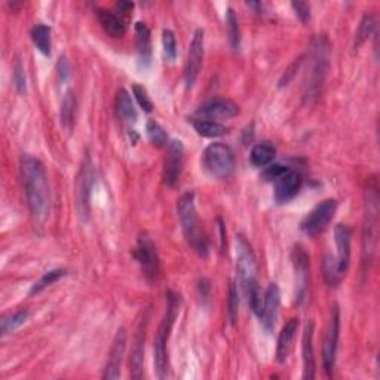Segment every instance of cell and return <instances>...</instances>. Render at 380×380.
<instances>
[{"instance_id": "cell-1", "label": "cell", "mask_w": 380, "mask_h": 380, "mask_svg": "<svg viewBox=\"0 0 380 380\" xmlns=\"http://www.w3.org/2000/svg\"><path fill=\"white\" fill-rule=\"evenodd\" d=\"M21 178L27 197V205L35 223L42 224L50 214V185L43 163L30 155H24L20 162Z\"/></svg>"}, {"instance_id": "cell-2", "label": "cell", "mask_w": 380, "mask_h": 380, "mask_svg": "<svg viewBox=\"0 0 380 380\" xmlns=\"http://www.w3.org/2000/svg\"><path fill=\"white\" fill-rule=\"evenodd\" d=\"M181 299L180 294L170 292L168 297H166V312L162 319V323L158 327V331L155 334L154 340V361L155 369L159 379L168 377L170 372V362H168V340L171 336V330L174 327V323L177 319V315L180 312Z\"/></svg>"}, {"instance_id": "cell-3", "label": "cell", "mask_w": 380, "mask_h": 380, "mask_svg": "<svg viewBox=\"0 0 380 380\" xmlns=\"http://www.w3.org/2000/svg\"><path fill=\"white\" fill-rule=\"evenodd\" d=\"M177 211L181 223V229H183V234L189 242V246L200 255H207L208 241L202 234V229L200 226L193 192H186L185 195H181L177 204Z\"/></svg>"}, {"instance_id": "cell-4", "label": "cell", "mask_w": 380, "mask_h": 380, "mask_svg": "<svg viewBox=\"0 0 380 380\" xmlns=\"http://www.w3.org/2000/svg\"><path fill=\"white\" fill-rule=\"evenodd\" d=\"M236 251V273L238 285L241 287L242 294L247 296L254 285H257V262L250 242L238 235L235 239Z\"/></svg>"}, {"instance_id": "cell-5", "label": "cell", "mask_w": 380, "mask_h": 380, "mask_svg": "<svg viewBox=\"0 0 380 380\" xmlns=\"http://www.w3.org/2000/svg\"><path fill=\"white\" fill-rule=\"evenodd\" d=\"M202 165L211 177L227 178L235 170V155L229 146L212 143L204 151Z\"/></svg>"}, {"instance_id": "cell-6", "label": "cell", "mask_w": 380, "mask_h": 380, "mask_svg": "<svg viewBox=\"0 0 380 380\" xmlns=\"http://www.w3.org/2000/svg\"><path fill=\"white\" fill-rule=\"evenodd\" d=\"M377 212H379L377 188L369 186L367 212H366V220H364V231H362L364 265H369L373 260L374 246H376V231H377Z\"/></svg>"}, {"instance_id": "cell-7", "label": "cell", "mask_w": 380, "mask_h": 380, "mask_svg": "<svg viewBox=\"0 0 380 380\" xmlns=\"http://www.w3.org/2000/svg\"><path fill=\"white\" fill-rule=\"evenodd\" d=\"M313 67L309 76V82L306 85V100L312 101L318 97L319 89L323 86L328 69V43L326 38H318L313 42Z\"/></svg>"}, {"instance_id": "cell-8", "label": "cell", "mask_w": 380, "mask_h": 380, "mask_svg": "<svg viewBox=\"0 0 380 380\" xmlns=\"http://www.w3.org/2000/svg\"><path fill=\"white\" fill-rule=\"evenodd\" d=\"M339 207V202L336 200H326L319 202L309 214L303 219L300 229L301 232L308 236H316L321 232H324L331 220L334 219Z\"/></svg>"}, {"instance_id": "cell-9", "label": "cell", "mask_w": 380, "mask_h": 380, "mask_svg": "<svg viewBox=\"0 0 380 380\" xmlns=\"http://www.w3.org/2000/svg\"><path fill=\"white\" fill-rule=\"evenodd\" d=\"M134 257L140 265L144 278L149 282H156L159 277V255L154 241L149 235L142 234L134 248Z\"/></svg>"}, {"instance_id": "cell-10", "label": "cell", "mask_w": 380, "mask_h": 380, "mask_svg": "<svg viewBox=\"0 0 380 380\" xmlns=\"http://www.w3.org/2000/svg\"><path fill=\"white\" fill-rule=\"evenodd\" d=\"M339 336H340V312L338 306L331 308L330 323L324 340V369L328 376H331L334 366H336V355H338V346H339Z\"/></svg>"}, {"instance_id": "cell-11", "label": "cell", "mask_w": 380, "mask_h": 380, "mask_svg": "<svg viewBox=\"0 0 380 380\" xmlns=\"http://www.w3.org/2000/svg\"><path fill=\"white\" fill-rule=\"evenodd\" d=\"M185 146L180 140H173L168 144L166 156L163 162V181L166 186L175 188L180 181L181 171H183Z\"/></svg>"}, {"instance_id": "cell-12", "label": "cell", "mask_w": 380, "mask_h": 380, "mask_svg": "<svg viewBox=\"0 0 380 380\" xmlns=\"http://www.w3.org/2000/svg\"><path fill=\"white\" fill-rule=\"evenodd\" d=\"M204 40H205V33L202 28H197L193 33V39L190 42L189 52H188V62H186V69H185V82L186 88H192L200 76L201 67H202V59H204Z\"/></svg>"}, {"instance_id": "cell-13", "label": "cell", "mask_w": 380, "mask_h": 380, "mask_svg": "<svg viewBox=\"0 0 380 380\" xmlns=\"http://www.w3.org/2000/svg\"><path fill=\"white\" fill-rule=\"evenodd\" d=\"M93 186H94L93 163H91L89 156H86L78 175V185H76V196H78V204L76 205H78V211L82 220H86L89 217V197Z\"/></svg>"}, {"instance_id": "cell-14", "label": "cell", "mask_w": 380, "mask_h": 380, "mask_svg": "<svg viewBox=\"0 0 380 380\" xmlns=\"http://www.w3.org/2000/svg\"><path fill=\"white\" fill-rule=\"evenodd\" d=\"M127 340H128L127 330L124 327H120L115 334V339H113V343L110 347L108 364H105L103 379L120 377V367H122L124 355L127 351Z\"/></svg>"}, {"instance_id": "cell-15", "label": "cell", "mask_w": 380, "mask_h": 380, "mask_svg": "<svg viewBox=\"0 0 380 380\" xmlns=\"http://www.w3.org/2000/svg\"><path fill=\"white\" fill-rule=\"evenodd\" d=\"M239 113L238 105L227 98H216L205 103L201 105L196 112V116L200 119H209V120H224V119H232Z\"/></svg>"}, {"instance_id": "cell-16", "label": "cell", "mask_w": 380, "mask_h": 380, "mask_svg": "<svg viewBox=\"0 0 380 380\" xmlns=\"http://www.w3.org/2000/svg\"><path fill=\"white\" fill-rule=\"evenodd\" d=\"M281 308V293L277 284H269L263 297V312H262V324L266 333L275 330Z\"/></svg>"}, {"instance_id": "cell-17", "label": "cell", "mask_w": 380, "mask_h": 380, "mask_svg": "<svg viewBox=\"0 0 380 380\" xmlns=\"http://www.w3.org/2000/svg\"><path fill=\"white\" fill-rule=\"evenodd\" d=\"M146 327L147 319L143 318V321L139 323L135 330V338L131 352V377L132 379H142L143 369H144V343H146Z\"/></svg>"}, {"instance_id": "cell-18", "label": "cell", "mask_w": 380, "mask_h": 380, "mask_svg": "<svg viewBox=\"0 0 380 380\" xmlns=\"http://www.w3.org/2000/svg\"><path fill=\"white\" fill-rule=\"evenodd\" d=\"M301 188V177L299 173L288 168L280 178L275 180V200L278 204L292 201Z\"/></svg>"}, {"instance_id": "cell-19", "label": "cell", "mask_w": 380, "mask_h": 380, "mask_svg": "<svg viewBox=\"0 0 380 380\" xmlns=\"http://www.w3.org/2000/svg\"><path fill=\"white\" fill-rule=\"evenodd\" d=\"M351 236L352 232L347 224L340 223L334 229V239H336L338 247V266L343 275L349 267V263H351Z\"/></svg>"}, {"instance_id": "cell-20", "label": "cell", "mask_w": 380, "mask_h": 380, "mask_svg": "<svg viewBox=\"0 0 380 380\" xmlns=\"http://www.w3.org/2000/svg\"><path fill=\"white\" fill-rule=\"evenodd\" d=\"M293 265L296 270V287H297V300H303L308 293L309 284V257L300 247L293 251Z\"/></svg>"}, {"instance_id": "cell-21", "label": "cell", "mask_w": 380, "mask_h": 380, "mask_svg": "<svg viewBox=\"0 0 380 380\" xmlns=\"http://www.w3.org/2000/svg\"><path fill=\"white\" fill-rule=\"evenodd\" d=\"M313 321H308L303 331L301 354H303V379L312 380L315 377V357H313Z\"/></svg>"}, {"instance_id": "cell-22", "label": "cell", "mask_w": 380, "mask_h": 380, "mask_svg": "<svg viewBox=\"0 0 380 380\" xmlns=\"http://www.w3.org/2000/svg\"><path fill=\"white\" fill-rule=\"evenodd\" d=\"M297 330H299V319L297 318H292L290 321H288L282 327V330L280 333V338H278V347H277L278 362L282 364L288 359V357H290V354L293 351V345H294Z\"/></svg>"}, {"instance_id": "cell-23", "label": "cell", "mask_w": 380, "mask_h": 380, "mask_svg": "<svg viewBox=\"0 0 380 380\" xmlns=\"http://www.w3.org/2000/svg\"><path fill=\"white\" fill-rule=\"evenodd\" d=\"M97 18L104 28V32L112 38H122L127 32V24L120 15L108 11V9H97Z\"/></svg>"}, {"instance_id": "cell-24", "label": "cell", "mask_w": 380, "mask_h": 380, "mask_svg": "<svg viewBox=\"0 0 380 380\" xmlns=\"http://www.w3.org/2000/svg\"><path fill=\"white\" fill-rule=\"evenodd\" d=\"M134 32H135V43H137V52H139L140 64L143 67H149L151 62L150 30L144 23L139 21L134 27Z\"/></svg>"}, {"instance_id": "cell-25", "label": "cell", "mask_w": 380, "mask_h": 380, "mask_svg": "<svg viewBox=\"0 0 380 380\" xmlns=\"http://www.w3.org/2000/svg\"><path fill=\"white\" fill-rule=\"evenodd\" d=\"M115 105H116V113L117 116L125 120V122H135L137 120V109L134 105V101L129 96V93L127 89L120 88L116 94V100H115Z\"/></svg>"}, {"instance_id": "cell-26", "label": "cell", "mask_w": 380, "mask_h": 380, "mask_svg": "<svg viewBox=\"0 0 380 380\" xmlns=\"http://www.w3.org/2000/svg\"><path fill=\"white\" fill-rule=\"evenodd\" d=\"M192 125L197 134L207 137V139H217V137H221L227 132L224 125H221L220 122H216V120H209V119L193 117Z\"/></svg>"}, {"instance_id": "cell-27", "label": "cell", "mask_w": 380, "mask_h": 380, "mask_svg": "<svg viewBox=\"0 0 380 380\" xmlns=\"http://www.w3.org/2000/svg\"><path fill=\"white\" fill-rule=\"evenodd\" d=\"M51 27L45 24H38L32 28V40L36 45V48L43 54L50 57L51 55Z\"/></svg>"}, {"instance_id": "cell-28", "label": "cell", "mask_w": 380, "mask_h": 380, "mask_svg": "<svg viewBox=\"0 0 380 380\" xmlns=\"http://www.w3.org/2000/svg\"><path fill=\"white\" fill-rule=\"evenodd\" d=\"M275 155H277V149L273 147V144L266 142V143L255 144L253 147L250 159L254 166H266V165H270L272 161L275 159Z\"/></svg>"}, {"instance_id": "cell-29", "label": "cell", "mask_w": 380, "mask_h": 380, "mask_svg": "<svg viewBox=\"0 0 380 380\" xmlns=\"http://www.w3.org/2000/svg\"><path fill=\"white\" fill-rule=\"evenodd\" d=\"M28 316H30V312L27 309H20L17 312L5 316L2 319V323H0V331H2L4 336H6V334H11L13 331H17L21 326H24L27 323Z\"/></svg>"}, {"instance_id": "cell-30", "label": "cell", "mask_w": 380, "mask_h": 380, "mask_svg": "<svg viewBox=\"0 0 380 380\" xmlns=\"http://www.w3.org/2000/svg\"><path fill=\"white\" fill-rule=\"evenodd\" d=\"M323 272H324V278L327 284H330L331 287H336L338 284H340L342 278L345 277L338 266V260H334L330 254H326L324 257Z\"/></svg>"}, {"instance_id": "cell-31", "label": "cell", "mask_w": 380, "mask_h": 380, "mask_svg": "<svg viewBox=\"0 0 380 380\" xmlns=\"http://www.w3.org/2000/svg\"><path fill=\"white\" fill-rule=\"evenodd\" d=\"M66 275V270L64 269H54V270H50L45 273V275L32 285V288H30L28 294L30 296H35V294H39L42 293L45 288H48L50 285H52L54 282H57L58 280H62L63 277Z\"/></svg>"}, {"instance_id": "cell-32", "label": "cell", "mask_w": 380, "mask_h": 380, "mask_svg": "<svg viewBox=\"0 0 380 380\" xmlns=\"http://www.w3.org/2000/svg\"><path fill=\"white\" fill-rule=\"evenodd\" d=\"M374 28H376V20L373 15H364V18L361 20V24L355 35V42H354L355 50H358L361 45L374 33Z\"/></svg>"}, {"instance_id": "cell-33", "label": "cell", "mask_w": 380, "mask_h": 380, "mask_svg": "<svg viewBox=\"0 0 380 380\" xmlns=\"http://www.w3.org/2000/svg\"><path fill=\"white\" fill-rule=\"evenodd\" d=\"M146 132L151 144H155L156 147H163L168 143V135H166L165 129L156 122L155 119L147 120L146 125Z\"/></svg>"}, {"instance_id": "cell-34", "label": "cell", "mask_w": 380, "mask_h": 380, "mask_svg": "<svg viewBox=\"0 0 380 380\" xmlns=\"http://www.w3.org/2000/svg\"><path fill=\"white\" fill-rule=\"evenodd\" d=\"M226 24H227V32H229V40H231V47L234 51L239 50L241 45V32H239V24L238 18L235 15V11L232 8L227 9L226 13Z\"/></svg>"}, {"instance_id": "cell-35", "label": "cell", "mask_w": 380, "mask_h": 380, "mask_svg": "<svg viewBox=\"0 0 380 380\" xmlns=\"http://www.w3.org/2000/svg\"><path fill=\"white\" fill-rule=\"evenodd\" d=\"M62 122L66 129H70L74 122V115H76V98L73 93H67L62 103Z\"/></svg>"}, {"instance_id": "cell-36", "label": "cell", "mask_w": 380, "mask_h": 380, "mask_svg": "<svg viewBox=\"0 0 380 380\" xmlns=\"http://www.w3.org/2000/svg\"><path fill=\"white\" fill-rule=\"evenodd\" d=\"M162 48H163V57L173 63L177 58V42L171 30L165 28L162 32Z\"/></svg>"}, {"instance_id": "cell-37", "label": "cell", "mask_w": 380, "mask_h": 380, "mask_svg": "<svg viewBox=\"0 0 380 380\" xmlns=\"http://www.w3.org/2000/svg\"><path fill=\"white\" fill-rule=\"evenodd\" d=\"M238 311H239V293H238V285L235 282H231L229 287V319L231 324H236L238 321Z\"/></svg>"}, {"instance_id": "cell-38", "label": "cell", "mask_w": 380, "mask_h": 380, "mask_svg": "<svg viewBox=\"0 0 380 380\" xmlns=\"http://www.w3.org/2000/svg\"><path fill=\"white\" fill-rule=\"evenodd\" d=\"M132 93H134V97L137 100V103L140 104V108L146 112V113H150L151 110H154V103H151L147 91L144 86L142 85H134L132 86Z\"/></svg>"}, {"instance_id": "cell-39", "label": "cell", "mask_w": 380, "mask_h": 380, "mask_svg": "<svg viewBox=\"0 0 380 380\" xmlns=\"http://www.w3.org/2000/svg\"><path fill=\"white\" fill-rule=\"evenodd\" d=\"M13 82H15V86H17V89H18V93H24L25 91V73H24V66L21 64L20 59L17 63H15V67H13Z\"/></svg>"}, {"instance_id": "cell-40", "label": "cell", "mask_w": 380, "mask_h": 380, "mask_svg": "<svg viewBox=\"0 0 380 380\" xmlns=\"http://www.w3.org/2000/svg\"><path fill=\"white\" fill-rule=\"evenodd\" d=\"M287 170H288L287 166L280 165V163H277V165H270V166H267V168L265 170L263 177H265V180H267V181H275V180L280 178Z\"/></svg>"}, {"instance_id": "cell-41", "label": "cell", "mask_w": 380, "mask_h": 380, "mask_svg": "<svg viewBox=\"0 0 380 380\" xmlns=\"http://www.w3.org/2000/svg\"><path fill=\"white\" fill-rule=\"evenodd\" d=\"M293 9L296 11L297 17L301 20V23H308L311 20V6L305 2H293Z\"/></svg>"}, {"instance_id": "cell-42", "label": "cell", "mask_w": 380, "mask_h": 380, "mask_svg": "<svg viewBox=\"0 0 380 380\" xmlns=\"http://www.w3.org/2000/svg\"><path fill=\"white\" fill-rule=\"evenodd\" d=\"M69 64L66 62V58H62L58 63V73H59V78H62V81H66L69 78Z\"/></svg>"}, {"instance_id": "cell-43", "label": "cell", "mask_w": 380, "mask_h": 380, "mask_svg": "<svg viewBox=\"0 0 380 380\" xmlns=\"http://www.w3.org/2000/svg\"><path fill=\"white\" fill-rule=\"evenodd\" d=\"M247 6L254 9L255 13H262L263 8H265V4H262V2H247Z\"/></svg>"}]
</instances>
